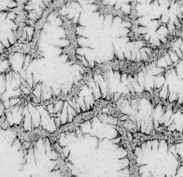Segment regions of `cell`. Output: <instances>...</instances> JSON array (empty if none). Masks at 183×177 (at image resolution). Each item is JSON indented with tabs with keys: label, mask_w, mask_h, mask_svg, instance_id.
Masks as SVG:
<instances>
[{
	"label": "cell",
	"mask_w": 183,
	"mask_h": 177,
	"mask_svg": "<svg viewBox=\"0 0 183 177\" xmlns=\"http://www.w3.org/2000/svg\"><path fill=\"white\" fill-rule=\"evenodd\" d=\"M33 132L38 139H45L46 138H48L50 134L45 129H43L42 126H38L35 128L33 129Z\"/></svg>",
	"instance_id": "obj_1"
},
{
	"label": "cell",
	"mask_w": 183,
	"mask_h": 177,
	"mask_svg": "<svg viewBox=\"0 0 183 177\" xmlns=\"http://www.w3.org/2000/svg\"><path fill=\"white\" fill-rule=\"evenodd\" d=\"M62 133L59 129L52 133L49 134L48 139L51 143V145H53L54 143H57L60 138L61 135Z\"/></svg>",
	"instance_id": "obj_2"
},
{
	"label": "cell",
	"mask_w": 183,
	"mask_h": 177,
	"mask_svg": "<svg viewBox=\"0 0 183 177\" xmlns=\"http://www.w3.org/2000/svg\"><path fill=\"white\" fill-rule=\"evenodd\" d=\"M167 52L168 53L170 57L174 63H178L181 61V60L180 59V58L177 55L176 53H175L171 48H169L167 49Z\"/></svg>",
	"instance_id": "obj_3"
},
{
	"label": "cell",
	"mask_w": 183,
	"mask_h": 177,
	"mask_svg": "<svg viewBox=\"0 0 183 177\" xmlns=\"http://www.w3.org/2000/svg\"><path fill=\"white\" fill-rule=\"evenodd\" d=\"M167 28L169 32V34L172 35L174 36H176V28L175 25L174 23L170 19L167 24Z\"/></svg>",
	"instance_id": "obj_4"
},
{
	"label": "cell",
	"mask_w": 183,
	"mask_h": 177,
	"mask_svg": "<svg viewBox=\"0 0 183 177\" xmlns=\"http://www.w3.org/2000/svg\"><path fill=\"white\" fill-rule=\"evenodd\" d=\"M181 40H182V41H183V32H182V33H181Z\"/></svg>",
	"instance_id": "obj_5"
}]
</instances>
